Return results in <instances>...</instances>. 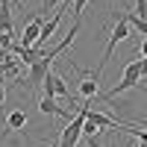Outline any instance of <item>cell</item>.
I'll list each match as a JSON object with an SVG mask.
<instances>
[{"label":"cell","mask_w":147,"mask_h":147,"mask_svg":"<svg viewBox=\"0 0 147 147\" xmlns=\"http://www.w3.org/2000/svg\"><path fill=\"white\" fill-rule=\"evenodd\" d=\"M138 71H141V80H144V77H147V56L138 59Z\"/></svg>","instance_id":"11"},{"label":"cell","mask_w":147,"mask_h":147,"mask_svg":"<svg viewBox=\"0 0 147 147\" xmlns=\"http://www.w3.org/2000/svg\"><path fill=\"white\" fill-rule=\"evenodd\" d=\"M59 3H62V0H44V9H41V12H47V9H53V6H59ZM65 3L71 6V0H65Z\"/></svg>","instance_id":"10"},{"label":"cell","mask_w":147,"mask_h":147,"mask_svg":"<svg viewBox=\"0 0 147 147\" xmlns=\"http://www.w3.org/2000/svg\"><path fill=\"white\" fill-rule=\"evenodd\" d=\"M50 147H56V144H50Z\"/></svg>","instance_id":"14"},{"label":"cell","mask_w":147,"mask_h":147,"mask_svg":"<svg viewBox=\"0 0 147 147\" xmlns=\"http://www.w3.org/2000/svg\"><path fill=\"white\" fill-rule=\"evenodd\" d=\"M3 100H6V82L0 80V106H3Z\"/></svg>","instance_id":"12"},{"label":"cell","mask_w":147,"mask_h":147,"mask_svg":"<svg viewBox=\"0 0 147 147\" xmlns=\"http://www.w3.org/2000/svg\"><path fill=\"white\" fill-rule=\"evenodd\" d=\"M136 18H141V21H147V0H136V12H132Z\"/></svg>","instance_id":"9"},{"label":"cell","mask_w":147,"mask_h":147,"mask_svg":"<svg viewBox=\"0 0 147 147\" xmlns=\"http://www.w3.org/2000/svg\"><path fill=\"white\" fill-rule=\"evenodd\" d=\"M136 85H141V71H138V59L136 62H129L127 68H124V77H121V82H115L112 88H109L100 100H106V103H112L118 94H124V91H129V88H136Z\"/></svg>","instance_id":"2"},{"label":"cell","mask_w":147,"mask_h":147,"mask_svg":"<svg viewBox=\"0 0 147 147\" xmlns=\"http://www.w3.org/2000/svg\"><path fill=\"white\" fill-rule=\"evenodd\" d=\"M68 65H71V71H77L74 62H68ZM97 85H100V82H97L94 77H85V74H82V80H80V94L85 97V100H97Z\"/></svg>","instance_id":"8"},{"label":"cell","mask_w":147,"mask_h":147,"mask_svg":"<svg viewBox=\"0 0 147 147\" xmlns=\"http://www.w3.org/2000/svg\"><path fill=\"white\" fill-rule=\"evenodd\" d=\"M30 124V118L24 109H12V112L3 115V136H12V132H24Z\"/></svg>","instance_id":"4"},{"label":"cell","mask_w":147,"mask_h":147,"mask_svg":"<svg viewBox=\"0 0 147 147\" xmlns=\"http://www.w3.org/2000/svg\"><path fill=\"white\" fill-rule=\"evenodd\" d=\"M12 6H21V0H12Z\"/></svg>","instance_id":"13"},{"label":"cell","mask_w":147,"mask_h":147,"mask_svg":"<svg viewBox=\"0 0 147 147\" xmlns=\"http://www.w3.org/2000/svg\"><path fill=\"white\" fill-rule=\"evenodd\" d=\"M47 71H50V62L44 59V53H41V59H35V62L30 65V80H27V91H35L38 85L44 82V77H47Z\"/></svg>","instance_id":"6"},{"label":"cell","mask_w":147,"mask_h":147,"mask_svg":"<svg viewBox=\"0 0 147 147\" xmlns=\"http://www.w3.org/2000/svg\"><path fill=\"white\" fill-rule=\"evenodd\" d=\"M38 112H44V115H53V118H74V115H77V112H74V109H62V106H59L56 103V97H44L41 94V100H38Z\"/></svg>","instance_id":"7"},{"label":"cell","mask_w":147,"mask_h":147,"mask_svg":"<svg viewBox=\"0 0 147 147\" xmlns=\"http://www.w3.org/2000/svg\"><path fill=\"white\" fill-rule=\"evenodd\" d=\"M41 88H44V97H68V100L74 103V94H71V85L59 77V74L50 68L47 71V77H44V82H41Z\"/></svg>","instance_id":"3"},{"label":"cell","mask_w":147,"mask_h":147,"mask_svg":"<svg viewBox=\"0 0 147 147\" xmlns=\"http://www.w3.org/2000/svg\"><path fill=\"white\" fill-rule=\"evenodd\" d=\"M41 27H44V15H35L27 27H24V35L18 41L24 50H32V47H35V41H38V35H41Z\"/></svg>","instance_id":"5"},{"label":"cell","mask_w":147,"mask_h":147,"mask_svg":"<svg viewBox=\"0 0 147 147\" xmlns=\"http://www.w3.org/2000/svg\"><path fill=\"white\" fill-rule=\"evenodd\" d=\"M124 38H129V18H127V12H121V15L115 18L112 32H109V44H106V53H103V59H100V68L94 71V80H97V82H100V74H103L106 62L112 59V50L118 47V41H124Z\"/></svg>","instance_id":"1"}]
</instances>
